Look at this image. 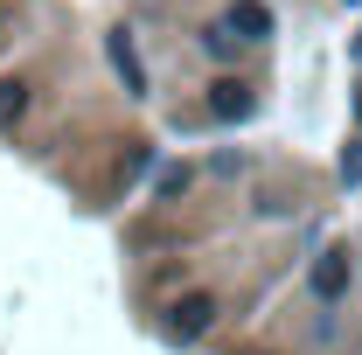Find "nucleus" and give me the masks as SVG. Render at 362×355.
Listing matches in <instances>:
<instances>
[{"label": "nucleus", "mask_w": 362, "mask_h": 355, "mask_svg": "<svg viewBox=\"0 0 362 355\" xmlns=\"http://www.w3.org/2000/svg\"><path fill=\"white\" fill-rule=\"evenodd\" d=\"M209 112H216V119H244V112H251V98H244V84H216V98H209Z\"/></svg>", "instance_id": "20e7f679"}, {"label": "nucleus", "mask_w": 362, "mask_h": 355, "mask_svg": "<svg viewBox=\"0 0 362 355\" xmlns=\"http://www.w3.org/2000/svg\"><path fill=\"white\" fill-rule=\"evenodd\" d=\"M209 320H216V300L195 293V300H181V307H175V334H202Z\"/></svg>", "instance_id": "f257e3e1"}, {"label": "nucleus", "mask_w": 362, "mask_h": 355, "mask_svg": "<svg viewBox=\"0 0 362 355\" xmlns=\"http://www.w3.org/2000/svg\"><path fill=\"white\" fill-rule=\"evenodd\" d=\"M230 28H244V35L258 42V35H272V14L258 7V0H237V7H230Z\"/></svg>", "instance_id": "f03ea898"}, {"label": "nucleus", "mask_w": 362, "mask_h": 355, "mask_svg": "<svg viewBox=\"0 0 362 355\" xmlns=\"http://www.w3.org/2000/svg\"><path fill=\"white\" fill-rule=\"evenodd\" d=\"M341 286H349V265H341V258H320L314 265V293L320 300H341Z\"/></svg>", "instance_id": "7ed1b4c3"}]
</instances>
